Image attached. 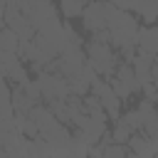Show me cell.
I'll use <instances>...</instances> for the list:
<instances>
[{
  "label": "cell",
  "instance_id": "obj_1",
  "mask_svg": "<svg viewBox=\"0 0 158 158\" xmlns=\"http://www.w3.org/2000/svg\"><path fill=\"white\" fill-rule=\"evenodd\" d=\"M138 20L128 10H116L109 20V32H111V47L114 49H128L138 47Z\"/></svg>",
  "mask_w": 158,
  "mask_h": 158
},
{
  "label": "cell",
  "instance_id": "obj_2",
  "mask_svg": "<svg viewBox=\"0 0 158 158\" xmlns=\"http://www.w3.org/2000/svg\"><path fill=\"white\" fill-rule=\"evenodd\" d=\"M84 52H86V62L96 69V74L99 77H114L116 74V69H118V54L114 52V47L111 44H104V42H96V40H89L86 42V47H84Z\"/></svg>",
  "mask_w": 158,
  "mask_h": 158
},
{
  "label": "cell",
  "instance_id": "obj_3",
  "mask_svg": "<svg viewBox=\"0 0 158 158\" xmlns=\"http://www.w3.org/2000/svg\"><path fill=\"white\" fill-rule=\"evenodd\" d=\"M116 10H118V7H116L114 2H109V0H89L86 10H84V15H81L84 30L91 32V35L109 30V20H111V15H114Z\"/></svg>",
  "mask_w": 158,
  "mask_h": 158
},
{
  "label": "cell",
  "instance_id": "obj_4",
  "mask_svg": "<svg viewBox=\"0 0 158 158\" xmlns=\"http://www.w3.org/2000/svg\"><path fill=\"white\" fill-rule=\"evenodd\" d=\"M0 12H2V25L10 27V30L20 37V42H32V40H35L37 30H35L32 20H30L25 12H20V7H17L15 2H10L7 7H2Z\"/></svg>",
  "mask_w": 158,
  "mask_h": 158
},
{
  "label": "cell",
  "instance_id": "obj_5",
  "mask_svg": "<svg viewBox=\"0 0 158 158\" xmlns=\"http://www.w3.org/2000/svg\"><path fill=\"white\" fill-rule=\"evenodd\" d=\"M91 94L101 101V106H104L106 116H109L114 123H118V121H121V114H118V109H121V99H118V96H116V91L111 89L109 79H96V81L91 84Z\"/></svg>",
  "mask_w": 158,
  "mask_h": 158
},
{
  "label": "cell",
  "instance_id": "obj_6",
  "mask_svg": "<svg viewBox=\"0 0 158 158\" xmlns=\"http://www.w3.org/2000/svg\"><path fill=\"white\" fill-rule=\"evenodd\" d=\"M37 81H40V89H42L44 101H54V99H67L69 96V86H67V79L62 74L42 72L37 77Z\"/></svg>",
  "mask_w": 158,
  "mask_h": 158
},
{
  "label": "cell",
  "instance_id": "obj_7",
  "mask_svg": "<svg viewBox=\"0 0 158 158\" xmlns=\"http://www.w3.org/2000/svg\"><path fill=\"white\" fill-rule=\"evenodd\" d=\"M128 151L136 153L138 158H156V156H158V146H156V141H153L151 136H146L143 131H138V133L131 136V141H128Z\"/></svg>",
  "mask_w": 158,
  "mask_h": 158
},
{
  "label": "cell",
  "instance_id": "obj_8",
  "mask_svg": "<svg viewBox=\"0 0 158 158\" xmlns=\"http://www.w3.org/2000/svg\"><path fill=\"white\" fill-rule=\"evenodd\" d=\"M133 69H136V77H138V81H141V86L143 84H148V81H153V64H156V57L153 54H148V52H136V57H133Z\"/></svg>",
  "mask_w": 158,
  "mask_h": 158
},
{
  "label": "cell",
  "instance_id": "obj_9",
  "mask_svg": "<svg viewBox=\"0 0 158 158\" xmlns=\"http://www.w3.org/2000/svg\"><path fill=\"white\" fill-rule=\"evenodd\" d=\"M138 49L158 57V27L143 25V27L138 30Z\"/></svg>",
  "mask_w": 158,
  "mask_h": 158
},
{
  "label": "cell",
  "instance_id": "obj_10",
  "mask_svg": "<svg viewBox=\"0 0 158 158\" xmlns=\"http://www.w3.org/2000/svg\"><path fill=\"white\" fill-rule=\"evenodd\" d=\"M114 77H116V79H118V81H121L131 94H138V91H141V81H138L136 69H133V64H131V62H121Z\"/></svg>",
  "mask_w": 158,
  "mask_h": 158
},
{
  "label": "cell",
  "instance_id": "obj_11",
  "mask_svg": "<svg viewBox=\"0 0 158 158\" xmlns=\"http://www.w3.org/2000/svg\"><path fill=\"white\" fill-rule=\"evenodd\" d=\"M0 77H2V79H7V81H10V84H12V86H27V84H30V81H32V79H30V74H27V69H25V64H22V62H17V64H15V67H10V69H7V72H2V74H0Z\"/></svg>",
  "mask_w": 158,
  "mask_h": 158
},
{
  "label": "cell",
  "instance_id": "obj_12",
  "mask_svg": "<svg viewBox=\"0 0 158 158\" xmlns=\"http://www.w3.org/2000/svg\"><path fill=\"white\" fill-rule=\"evenodd\" d=\"M12 106H15V114H25V116H27L37 104L25 94L22 86H12Z\"/></svg>",
  "mask_w": 158,
  "mask_h": 158
},
{
  "label": "cell",
  "instance_id": "obj_13",
  "mask_svg": "<svg viewBox=\"0 0 158 158\" xmlns=\"http://www.w3.org/2000/svg\"><path fill=\"white\" fill-rule=\"evenodd\" d=\"M0 52H17L20 54V37L5 25L0 30Z\"/></svg>",
  "mask_w": 158,
  "mask_h": 158
},
{
  "label": "cell",
  "instance_id": "obj_14",
  "mask_svg": "<svg viewBox=\"0 0 158 158\" xmlns=\"http://www.w3.org/2000/svg\"><path fill=\"white\" fill-rule=\"evenodd\" d=\"M86 5H89V0H59V10H62L64 17H79V15H84Z\"/></svg>",
  "mask_w": 158,
  "mask_h": 158
},
{
  "label": "cell",
  "instance_id": "obj_15",
  "mask_svg": "<svg viewBox=\"0 0 158 158\" xmlns=\"http://www.w3.org/2000/svg\"><path fill=\"white\" fill-rule=\"evenodd\" d=\"M118 123H123L131 133L143 131V116H141V111H138V109H131V111L121 114V121H118Z\"/></svg>",
  "mask_w": 158,
  "mask_h": 158
},
{
  "label": "cell",
  "instance_id": "obj_16",
  "mask_svg": "<svg viewBox=\"0 0 158 158\" xmlns=\"http://www.w3.org/2000/svg\"><path fill=\"white\" fill-rule=\"evenodd\" d=\"M27 156L30 158H52L49 146L42 138H27Z\"/></svg>",
  "mask_w": 158,
  "mask_h": 158
},
{
  "label": "cell",
  "instance_id": "obj_17",
  "mask_svg": "<svg viewBox=\"0 0 158 158\" xmlns=\"http://www.w3.org/2000/svg\"><path fill=\"white\" fill-rule=\"evenodd\" d=\"M47 109L64 123L69 126V109H67V99H54V101H47Z\"/></svg>",
  "mask_w": 158,
  "mask_h": 158
},
{
  "label": "cell",
  "instance_id": "obj_18",
  "mask_svg": "<svg viewBox=\"0 0 158 158\" xmlns=\"http://www.w3.org/2000/svg\"><path fill=\"white\" fill-rule=\"evenodd\" d=\"M111 136H114V143H121V146H128V141H131V131L123 126V123H114V128H111Z\"/></svg>",
  "mask_w": 158,
  "mask_h": 158
},
{
  "label": "cell",
  "instance_id": "obj_19",
  "mask_svg": "<svg viewBox=\"0 0 158 158\" xmlns=\"http://www.w3.org/2000/svg\"><path fill=\"white\" fill-rule=\"evenodd\" d=\"M17 62H22V57L17 52H0V74L7 72L10 67H15Z\"/></svg>",
  "mask_w": 158,
  "mask_h": 158
},
{
  "label": "cell",
  "instance_id": "obj_20",
  "mask_svg": "<svg viewBox=\"0 0 158 158\" xmlns=\"http://www.w3.org/2000/svg\"><path fill=\"white\" fill-rule=\"evenodd\" d=\"M131 151L128 146H121V143H111L109 148H104V158H128Z\"/></svg>",
  "mask_w": 158,
  "mask_h": 158
},
{
  "label": "cell",
  "instance_id": "obj_21",
  "mask_svg": "<svg viewBox=\"0 0 158 158\" xmlns=\"http://www.w3.org/2000/svg\"><path fill=\"white\" fill-rule=\"evenodd\" d=\"M22 89H25V94H27V96H30L35 104H40V99H44V96H42V89H40V81H37V79H32V81H30L27 86H22Z\"/></svg>",
  "mask_w": 158,
  "mask_h": 158
},
{
  "label": "cell",
  "instance_id": "obj_22",
  "mask_svg": "<svg viewBox=\"0 0 158 158\" xmlns=\"http://www.w3.org/2000/svg\"><path fill=\"white\" fill-rule=\"evenodd\" d=\"M141 91H143V96H146V101H151V104H158V86H156L153 81H148V84H143V86H141Z\"/></svg>",
  "mask_w": 158,
  "mask_h": 158
},
{
  "label": "cell",
  "instance_id": "obj_23",
  "mask_svg": "<svg viewBox=\"0 0 158 158\" xmlns=\"http://www.w3.org/2000/svg\"><path fill=\"white\" fill-rule=\"evenodd\" d=\"M109 84H111V89L116 91V96H118V99H128V96H131V91H128V89H126L116 77H111V79H109Z\"/></svg>",
  "mask_w": 158,
  "mask_h": 158
},
{
  "label": "cell",
  "instance_id": "obj_24",
  "mask_svg": "<svg viewBox=\"0 0 158 158\" xmlns=\"http://www.w3.org/2000/svg\"><path fill=\"white\" fill-rule=\"evenodd\" d=\"M109 2H114L118 10H128L131 12V0H109Z\"/></svg>",
  "mask_w": 158,
  "mask_h": 158
},
{
  "label": "cell",
  "instance_id": "obj_25",
  "mask_svg": "<svg viewBox=\"0 0 158 158\" xmlns=\"http://www.w3.org/2000/svg\"><path fill=\"white\" fill-rule=\"evenodd\" d=\"M153 84L158 86V57H156V64H153Z\"/></svg>",
  "mask_w": 158,
  "mask_h": 158
},
{
  "label": "cell",
  "instance_id": "obj_26",
  "mask_svg": "<svg viewBox=\"0 0 158 158\" xmlns=\"http://www.w3.org/2000/svg\"><path fill=\"white\" fill-rule=\"evenodd\" d=\"M10 2H12V0H0V10H2V7H7Z\"/></svg>",
  "mask_w": 158,
  "mask_h": 158
},
{
  "label": "cell",
  "instance_id": "obj_27",
  "mask_svg": "<svg viewBox=\"0 0 158 158\" xmlns=\"http://www.w3.org/2000/svg\"><path fill=\"white\" fill-rule=\"evenodd\" d=\"M32 2H37V5H47V2H52V0H32Z\"/></svg>",
  "mask_w": 158,
  "mask_h": 158
},
{
  "label": "cell",
  "instance_id": "obj_28",
  "mask_svg": "<svg viewBox=\"0 0 158 158\" xmlns=\"http://www.w3.org/2000/svg\"><path fill=\"white\" fill-rule=\"evenodd\" d=\"M156 158H158V156H156Z\"/></svg>",
  "mask_w": 158,
  "mask_h": 158
}]
</instances>
